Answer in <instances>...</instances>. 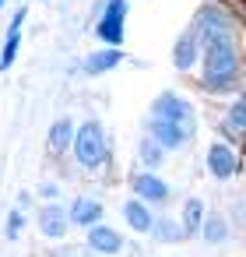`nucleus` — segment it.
<instances>
[{
  "label": "nucleus",
  "mask_w": 246,
  "mask_h": 257,
  "mask_svg": "<svg viewBox=\"0 0 246 257\" xmlns=\"http://www.w3.org/2000/svg\"><path fill=\"white\" fill-rule=\"evenodd\" d=\"M193 134V123H176V120H162V116H151V138L162 145V148H179L186 145Z\"/></svg>",
  "instance_id": "nucleus-2"
},
{
  "label": "nucleus",
  "mask_w": 246,
  "mask_h": 257,
  "mask_svg": "<svg viewBox=\"0 0 246 257\" xmlns=\"http://www.w3.org/2000/svg\"><path fill=\"white\" fill-rule=\"evenodd\" d=\"M123 211H127V222H130V229H137V232H148L151 225H155V218H151V211H148V204L137 197V201H127L123 204Z\"/></svg>",
  "instance_id": "nucleus-10"
},
{
  "label": "nucleus",
  "mask_w": 246,
  "mask_h": 257,
  "mask_svg": "<svg viewBox=\"0 0 246 257\" xmlns=\"http://www.w3.org/2000/svg\"><path fill=\"white\" fill-rule=\"evenodd\" d=\"M120 60H123L120 50H99V53H92V57L85 60V74H102V71L116 67Z\"/></svg>",
  "instance_id": "nucleus-12"
},
{
  "label": "nucleus",
  "mask_w": 246,
  "mask_h": 257,
  "mask_svg": "<svg viewBox=\"0 0 246 257\" xmlns=\"http://www.w3.org/2000/svg\"><path fill=\"white\" fill-rule=\"evenodd\" d=\"M88 246H92V250H99V253H116V250L123 246V239H120V232H116V229L92 225V232H88Z\"/></svg>",
  "instance_id": "nucleus-8"
},
{
  "label": "nucleus",
  "mask_w": 246,
  "mask_h": 257,
  "mask_svg": "<svg viewBox=\"0 0 246 257\" xmlns=\"http://www.w3.org/2000/svg\"><path fill=\"white\" fill-rule=\"evenodd\" d=\"M102 218V204L99 201H88V197H78L74 208H71V222H81V225H95Z\"/></svg>",
  "instance_id": "nucleus-11"
},
{
  "label": "nucleus",
  "mask_w": 246,
  "mask_h": 257,
  "mask_svg": "<svg viewBox=\"0 0 246 257\" xmlns=\"http://www.w3.org/2000/svg\"><path fill=\"white\" fill-rule=\"evenodd\" d=\"M50 145H53V152H64V148L71 145V120H57V123H53Z\"/></svg>",
  "instance_id": "nucleus-16"
},
{
  "label": "nucleus",
  "mask_w": 246,
  "mask_h": 257,
  "mask_svg": "<svg viewBox=\"0 0 246 257\" xmlns=\"http://www.w3.org/2000/svg\"><path fill=\"white\" fill-rule=\"evenodd\" d=\"M207 166H211V173H214L218 180H228V176L239 169L235 152H232L228 145H221V141H214V145H211V152H207Z\"/></svg>",
  "instance_id": "nucleus-5"
},
{
  "label": "nucleus",
  "mask_w": 246,
  "mask_h": 257,
  "mask_svg": "<svg viewBox=\"0 0 246 257\" xmlns=\"http://www.w3.org/2000/svg\"><path fill=\"white\" fill-rule=\"evenodd\" d=\"M200 225H204V201L200 197H190L183 204V229H186V236H193Z\"/></svg>",
  "instance_id": "nucleus-13"
},
{
  "label": "nucleus",
  "mask_w": 246,
  "mask_h": 257,
  "mask_svg": "<svg viewBox=\"0 0 246 257\" xmlns=\"http://www.w3.org/2000/svg\"><path fill=\"white\" fill-rule=\"evenodd\" d=\"M197 43H200V32H197V25H193L190 32H183V36H179V43H176V53H172V60H176V67H179V71L193 67V60H197Z\"/></svg>",
  "instance_id": "nucleus-7"
},
{
  "label": "nucleus",
  "mask_w": 246,
  "mask_h": 257,
  "mask_svg": "<svg viewBox=\"0 0 246 257\" xmlns=\"http://www.w3.org/2000/svg\"><path fill=\"white\" fill-rule=\"evenodd\" d=\"M74 155H78V162L85 169H95V166L106 162V134H102V127L95 120H88V123L78 127V134H74Z\"/></svg>",
  "instance_id": "nucleus-1"
},
{
  "label": "nucleus",
  "mask_w": 246,
  "mask_h": 257,
  "mask_svg": "<svg viewBox=\"0 0 246 257\" xmlns=\"http://www.w3.org/2000/svg\"><path fill=\"white\" fill-rule=\"evenodd\" d=\"M141 162H144V166H158V162H162V145H158L155 138L141 141Z\"/></svg>",
  "instance_id": "nucleus-18"
},
{
  "label": "nucleus",
  "mask_w": 246,
  "mask_h": 257,
  "mask_svg": "<svg viewBox=\"0 0 246 257\" xmlns=\"http://www.w3.org/2000/svg\"><path fill=\"white\" fill-rule=\"evenodd\" d=\"M225 123H228V131H235V134H246V99H239V102L228 109Z\"/></svg>",
  "instance_id": "nucleus-17"
},
{
  "label": "nucleus",
  "mask_w": 246,
  "mask_h": 257,
  "mask_svg": "<svg viewBox=\"0 0 246 257\" xmlns=\"http://www.w3.org/2000/svg\"><path fill=\"white\" fill-rule=\"evenodd\" d=\"M228 236V222H225V215H211L207 222H204V239L207 243H221Z\"/></svg>",
  "instance_id": "nucleus-15"
},
{
  "label": "nucleus",
  "mask_w": 246,
  "mask_h": 257,
  "mask_svg": "<svg viewBox=\"0 0 246 257\" xmlns=\"http://www.w3.org/2000/svg\"><path fill=\"white\" fill-rule=\"evenodd\" d=\"M67 222H71V215H67L60 204H46V208L39 211V229H43V236H50V239H60V236L67 232Z\"/></svg>",
  "instance_id": "nucleus-6"
},
{
  "label": "nucleus",
  "mask_w": 246,
  "mask_h": 257,
  "mask_svg": "<svg viewBox=\"0 0 246 257\" xmlns=\"http://www.w3.org/2000/svg\"><path fill=\"white\" fill-rule=\"evenodd\" d=\"M134 190H137L141 201H165V197H169V187H165L158 176H151V173H141V176L134 180Z\"/></svg>",
  "instance_id": "nucleus-9"
},
{
  "label": "nucleus",
  "mask_w": 246,
  "mask_h": 257,
  "mask_svg": "<svg viewBox=\"0 0 246 257\" xmlns=\"http://www.w3.org/2000/svg\"><path fill=\"white\" fill-rule=\"evenodd\" d=\"M123 15H127V4H123V0H109V8H106V15H102V22H99V39H102V43L120 46V39H123Z\"/></svg>",
  "instance_id": "nucleus-3"
},
{
  "label": "nucleus",
  "mask_w": 246,
  "mask_h": 257,
  "mask_svg": "<svg viewBox=\"0 0 246 257\" xmlns=\"http://www.w3.org/2000/svg\"><path fill=\"white\" fill-rule=\"evenodd\" d=\"M151 116L176 120V123H190V120H193V106H190L186 99H179V95L165 92V95H158V99H155V106H151Z\"/></svg>",
  "instance_id": "nucleus-4"
},
{
  "label": "nucleus",
  "mask_w": 246,
  "mask_h": 257,
  "mask_svg": "<svg viewBox=\"0 0 246 257\" xmlns=\"http://www.w3.org/2000/svg\"><path fill=\"white\" fill-rule=\"evenodd\" d=\"M151 232H155V239H162V243H176V239H183V236H186L183 222H172V218H155Z\"/></svg>",
  "instance_id": "nucleus-14"
}]
</instances>
